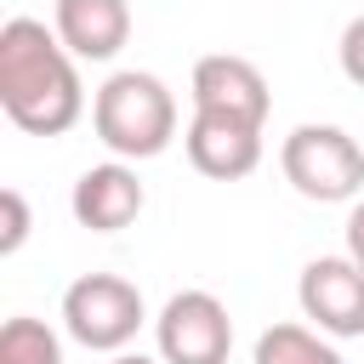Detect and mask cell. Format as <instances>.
I'll list each match as a JSON object with an SVG mask.
<instances>
[{
	"label": "cell",
	"mask_w": 364,
	"mask_h": 364,
	"mask_svg": "<svg viewBox=\"0 0 364 364\" xmlns=\"http://www.w3.org/2000/svg\"><path fill=\"white\" fill-rule=\"evenodd\" d=\"M80 57L40 17H11L0 28V108L28 136H63L85 114Z\"/></svg>",
	"instance_id": "obj_1"
},
{
	"label": "cell",
	"mask_w": 364,
	"mask_h": 364,
	"mask_svg": "<svg viewBox=\"0 0 364 364\" xmlns=\"http://www.w3.org/2000/svg\"><path fill=\"white\" fill-rule=\"evenodd\" d=\"M91 125L108 154L119 159H159L176 136V97L159 74L119 68L91 97Z\"/></svg>",
	"instance_id": "obj_2"
},
{
	"label": "cell",
	"mask_w": 364,
	"mask_h": 364,
	"mask_svg": "<svg viewBox=\"0 0 364 364\" xmlns=\"http://www.w3.org/2000/svg\"><path fill=\"white\" fill-rule=\"evenodd\" d=\"M284 182L313 205H341L364 193V148L341 125H296L279 148Z\"/></svg>",
	"instance_id": "obj_3"
},
{
	"label": "cell",
	"mask_w": 364,
	"mask_h": 364,
	"mask_svg": "<svg viewBox=\"0 0 364 364\" xmlns=\"http://www.w3.org/2000/svg\"><path fill=\"white\" fill-rule=\"evenodd\" d=\"M142 318H148L142 290L119 273H80L63 290V330L85 353H125L136 341Z\"/></svg>",
	"instance_id": "obj_4"
},
{
	"label": "cell",
	"mask_w": 364,
	"mask_h": 364,
	"mask_svg": "<svg viewBox=\"0 0 364 364\" xmlns=\"http://www.w3.org/2000/svg\"><path fill=\"white\" fill-rule=\"evenodd\" d=\"M154 341L165 364H228L233 318L210 290H176L154 318Z\"/></svg>",
	"instance_id": "obj_5"
},
{
	"label": "cell",
	"mask_w": 364,
	"mask_h": 364,
	"mask_svg": "<svg viewBox=\"0 0 364 364\" xmlns=\"http://www.w3.org/2000/svg\"><path fill=\"white\" fill-rule=\"evenodd\" d=\"M301 318H313V330L324 336H364V267L353 256H313L301 267L296 284Z\"/></svg>",
	"instance_id": "obj_6"
},
{
	"label": "cell",
	"mask_w": 364,
	"mask_h": 364,
	"mask_svg": "<svg viewBox=\"0 0 364 364\" xmlns=\"http://www.w3.org/2000/svg\"><path fill=\"white\" fill-rule=\"evenodd\" d=\"M188 165L199 176H216V182H239L262 165V125L250 119H233V114H210V108H193L188 119Z\"/></svg>",
	"instance_id": "obj_7"
},
{
	"label": "cell",
	"mask_w": 364,
	"mask_h": 364,
	"mask_svg": "<svg viewBox=\"0 0 364 364\" xmlns=\"http://www.w3.org/2000/svg\"><path fill=\"white\" fill-rule=\"evenodd\" d=\"M193 108H210V114H233V119H250V125H267V108H273V91L262 80V68L250 57H199L193 63Z\"/></svg>",
	"instance_id": "obj_8"
},
{
	"label": "cell",
	"mask_w": 364,
	"mask_h": 364,
	"mask_svg": "<svg viewBox=\"0 0 364 364\" xmlns=\"http://www.w3.org/2000/svg\"><path fill=\"white\" fill-rule=\"evenodd\" d=\"M142 182H136V171L125 165V159H108V165H91V171H80V182H74V193H68V210H74V222L80 228H91V233H119V228H131L136 216H142Z\"/></svg>",
	"instance_id": "obj_9"
},
{
	"label": "cell",
	"mask_w": 364,
	"mask_h": 364,
	"mask_svg": "<svg viewBox=\"0 0 364 364\" xmlns=\"http://www.w3.org/2000/svg\"><path fill=\"white\" fill-rule=\"evenodd\" d=\"M51 28L80 63H114L131 40V0H57Z\"/></svg>",
	"instance_id": "obj_10"
},
{
	"label": "cell",
	"mask_w": 364,
	"mask_h": 364,
	"mask_svg": "<svg viewBox=\"0 0 364 364\" xmlns=\"http://www.w3.org/2000/svg\"><path fill=\"white\" fill-rule=\"evenodd\" d=\"M250 364H341V353L313 324H267L256 336V358Z\"/></svg>",
	"instance_id": "obj_11"
},
{
	"label": "cell",
	"mask_w": 364,
	"mask_h": 364,
	"mask_svg": "<svg viewBox=\"0 0 364 364\" xmlns=\"http://www.w3.org/2000/svg\"><path fill=\"white\" fill-rule=\"evenodd\" d=\"M0 364H63V341L40 318H6L0 324Z\"/></svg>",
	"instance_id": "obj_12"
},
{
	"label": "cell",
	"mask_w": 364,
	"mask_h": 364,
	"mask_svg": "<svg viewBox=\"0 0 364 364\" xmlns=\"http://www.w3.org/2000/svg\"><path fill=\"white\" fill-rule=\"evenodd\" d=\"M0 216H6V228H0V256H17L23 239H28V199H23L17 188H0Z\"/></svg>",
	"instance_id": "obj_13"
},
{
	"label": "cell",
	"mask_w": 364,
	"mask_h": 364,
	"mask_svg": "<svg viewBox=\"0 0 364 364\" xmlns=\"http://www.w3.org/2000/svg\"><path fill=\"white\" fill-rule=\"evenodd\" d=\"M336 51H341V74H347L353 85H364V11L341 28V46H336Z\"/></svg>",
	"instance_id": "obj_14"
},
{
	"label": "cell",
	"mask_w": 364,
	"mask_h": 364,
	"mask_svg": "<svg viewBox=\"0 0 364 364\" xmlns=\"http://www.w3.org/2000/svg\"><path fill=\"white\" fill-rule=\"evenodd\" d=\"M347 256L364 267V193H358L353 210H347Z\"/></svg>",
	"instance_id": "obj_15"
},
{
	"label": "cell",
	"mask_w": 364,
	"mask_h": 364,
	"mask_svg": "<svg viewBox=\"0 0 364 364\" xmlns=\"http://www.w3.org/2000/svg\"><path fill=\"white\" fill-rule=\"evenodd\" d=\"M108 364H165V358H142V353H114Z\"/></svg>",
	"instance_id": "obj_16"
}]
</instances>
